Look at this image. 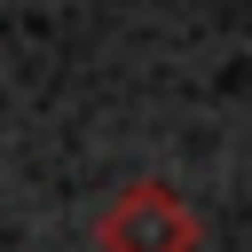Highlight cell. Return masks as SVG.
Masks as SVG:
<instances>
[{"instance_id":"6da1fadb","label":"cell","mask_w":252,"mask_h":252,"mask_svg":"<svg viewBox=\"0 0 252 252\" xmlns=\"http://www.w3.org/2000/svg\"><path fill=\"white\" fill-rule=\"evenodd\" d=\"M94 244L102 252H197L205 220L189 213V197L173 181H126L94 213Z\"/></svg>"}]
</instances>
